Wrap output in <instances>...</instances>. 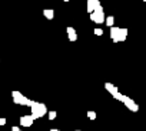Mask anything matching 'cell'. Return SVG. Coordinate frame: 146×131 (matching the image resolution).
<instances>
[{
	"mask_svg": "<svg viewBox=\"0 0 146 131\" xmlns=\"http://www.w3.org/2000/svg\"><path fill=\"white\" fill-rule=\"evenodd\" d=\"M63 2H70V0H63Z\"/></svg>",
	"mask_w": 146,
	"mask_h": 131,
	"instance_id": "obj_19",
	"label": "cell"
},
{
	"mask_svg": "<svg viewBox=\"0 0 146 131\" xmlns=\"http://www.w3.org/2000/svg\"><path fill=\"white\" fill-rule=\"evenodd\" d=\"M102 5H100V2L99 0H88V3H86V10H88V13L90 14V13H93L98 7H100Z\"/></svg>",
	"mask_w": 146,
	"mask_h": 131,
	"instance_id": "obj_6",
	"label": "cell"
},
{
	"mask_svg": "<svg viewBox=\"0 0 146 131\" xmlns=\"http://www.w3.org/2000/svg\"><path fill=\"white\" fill-rule=\"evenodd\" d=\"M105 23H106L108 27H113V24H115V17H113V16H108V17L105 19Z\"/></svg>",
	"mask_w": 146,
	"mask_h": 131,
	"instance_id": "obj_11",
	"label": "cell"
},
{
	"mask_svg": "<svg viewBox=\"0 0 146 131\" xmlns=\"http://www.w3.org/2000/svg\"><path fill=\"white\" fill-rule=\"evenodd\" d=\"M127 37V29L123 27H110V39L113 40V43H119V41H125Z\"/></svg>",
	"mask_w": 146,
	"mask_h": 131,
	"instance_id": "obj_1",
	"label": "cell"
},
{
	"mask_svg": "<svg viewBox=\"0 0 146 131\" xmlns=\"http://www.w3.org/2000/svg\"><path fill=\"white\" fill-rule=\"evenodd\" d=\"M30 108H32V115H33V118H35V120L44 117V115H46V113H47L46 105H44L43 103H37V101H33V104H32V107H30Z\"/></svg>",
	"mask_w": 146,
	"mask_h": 131,
	"instance_id": "obj_3",
	"label": "cell"
},
{
	"mask_svg": "<svg viewBox=\"0 0 146 131\" xmlns=\"http://www.w3.org/2000/svg\"><path fill=\"white\" fill-rule=\"evenodd\" d=\"M12 131H22L19 127H12Z\"/></svg>",
	"mask_w": 146,
	"mask_h": 131,
	"instance_id": "obj_17",
	"label": "cell"
},
{
	"mask_svg": "<svg viewBox=\"0 0 146 131\" xmlns=\"http://www.w3.org/2000/svg\"><path fill=\"white\" fill-rule=\"evenodd\" d=\"M47 115H49V120H54V118H56V115H57V113H56V111H49V114H47Z\"/></svg>",
	"mask_w": 146,
	"mask_h": 131,
	"instance_id": "obj_14",
	"label": "cell"
},
{
	"mask_svg": "<svg viewBox=\"0 0 146 131\" xmlns=\"http://www.w3.org/2000/svg\"><path fill=\"white\" fill-rule=\"evenodd\" d=\"M105 19H106V16H105V12H103V7H102V6L98 7L93 13H90V20L95 22V23H98V24L103 23Z\"/></svg>",
	"mask_w": 146,
	"mask_h": 131,
	"instance_id": "obj_4",
	"label": "cell"
},
{
	"mask_svg": "<svg viewBox=\"0 0 146 131\" xmlns=\"http://www.w3.org/2000/svg\"><path fill=\"white\" fill-rule=\"evenodd\" d=\"M6 121H7L6 118H0V125H5V124H6Z\"/></svg>",
	"mask_w": 146,
	"mask_h": 131,
	"instance_id": "obj_16",
	"label": "cell"
},
{
	"mask_svg": "<svg viewBox=\"0 0 146 131\" xmlns=\"http://www.w3.org/2000/svg\"><path fill=\"white\" fill-rule=\"evenodd\" d=\"M105 88H106V91H109V93L112 94V97L119 91V90H117V87H115L112 83H105Z\"/></svg>",
	"mask_w": 146,
	"mask_h": 131,
	"instance_id": "obj_9",
	"label": "cell"
},
{
	"mask_svg": "<svg viewBox=\"0 0 146 131\" xmlns=\"http://www.w3.org/2000/svg\"><path fill=\"white\" fill-rule=\"evenodd\" d=\"M43 16H44L47 20H53V17H54V10H52V9H44V10H43Z\"/></svg>",
	"mask_w": 146,
	"mask_h": 131,
	"instance_id": "obj_10",
	"label": "cell"
},
{
	"mask_svg": "<svg viewBox=\"0 0 146 131\" xmlns=\"http://www.w3.org/2000/svg\"><path fill=\"white\" fill-rule=\"evenodd\" d=\"M66 31H67V37H69L70 41H76L78 40V33H76V30L73 27H67Z\"/></svg>",
	"mask_w": 146,
	"mask_h": 131,
	"instance_id": "obj_8",
	"label": "cell"
},
{
	"mask_svg": "<svg viewBox=\"0 0 146 131\" xmlns=\"http://www.w3.org/2000/svg\"><path fill=\"white\" fill-rule=\"evenodd\" d=\"M143 2H145V3H146V0H143Z\"/></svg>",
	"mask_w": 146,
	"mask_h": 131,
	"instance_id": "obj_20",
	"label": "cell"
},
{
	"mask_svg": "<svg viewBox=\"0 0 146 131\" xmlns=\"http://www.w3.org/2000/svg\"><path fill=\"white\" fill-rule=\"evenodd\" d=\"M113 98H115V100H117V101H123V94L117 91V93L113 96Z\"/></svg>",
	"mask_w": 146,
	"mask_h": 131,
	"instance_id": "obj_13",
	"label": "cell"
},
{
	"mask_svg": "<svg viewBox=\"0 0 146 131\" xmlns=\"http://www.w3.org/2000/svg\"><path fill=\"white\" fill-rule=\"evenodd\" d=\"M125 105H126V108L127 110H130L132 113H137L139 111V105L130 98V97H127V96H123V101H122Z\"/></svg>",
	"mask_w": 146,
	"mask_h": 131,
	"instance_id": "obj_5",
	"label": "cell"
},
{
	"mask_svg": "<svg viewBox=\"0 0 146 131\" xmlns=\"http://www.w3.org/2000/svg\"><path fill=\"white\" fill-rule=\"evenodd\" d=\"M93 33H95L96 36H102V34H103V30L98 27V29H95V31H93Z\"/></svg>",
	"mask_w": 146,
	"mask_h": 131,
	"instance_id": "obj_15",
	"label": "cell"
},
{
	"mask_svg": "<svg viewBox=\"0 0 146 131\" xmlns=\"http://www.w3.org/2000/svg\"><path fill=\"white\" fill-rule=\"evenodd\" d=\"M76 131H80V130H76Z\"/></svg>",
	"mask_w": 146,
	"mask_h": 131,
	"instance_id": "obj_21",
	"label": "cell"
},
{
	"mask_svg": "<svg viewBox=\"0 0 146 131\" xmlns=\"http://www.w3.org/2000/svg\"><path fill=\"white\" fill-rule=\"evenodd\" d=\"M88 118H89V120H92V121H93V120H96V113H95V111H92V110H90V111H88Z\"/></svg>",
	"mask_w": 146,
	"mask_h": 131,
	"instance_id": "obj_12",
	"label": "cell"
},
{
	"mask_svg": "<svg viewBox=\"0 0 146 131\" xmlns=\"http://www.w3.org/2000/svg\"><path fill=\"white\" fill-rule=\"evenodd\" d=\"M33 122H35V118H33L32 114L30 115H22L20 117V125H23V127H32Z\"/></svg>",
	"mask_w": 146,
	"mask_h": 131,
	"instance_id": "obj_7",
	"label": "cell"
},
{
	"mask_svg": "<svg viewBox=\"0 0 146 131\" xmlns=\"http://www.w3.org/2000/svg\"><path fill=\"white\" fill-rule=\"evenodd\" d=\"M50 131H60V130H57V128H52Z\"/></svg>",
	"mask_w": 146,
	"mask_h": 131,
	"instance_id": "obj_18",
	"label": "cell"
},
{
	"mask_svg": "<svg viewBox=\"0 0 146 131\" xmlns=\"http://www.w3.org/2000/svg\"><path fill=\"white\" fill-rule=\"evenodd\" d=\"M12 100L15 104H19V105H26V107H32L33 104V100L27 98L26 96H23L20 91H12Z\"/></svg>",
	"mask_w": 146,
	"mask_h": 131,
	"instance_id": "obj_2",
	"label": "cell"
}]
</instances>
